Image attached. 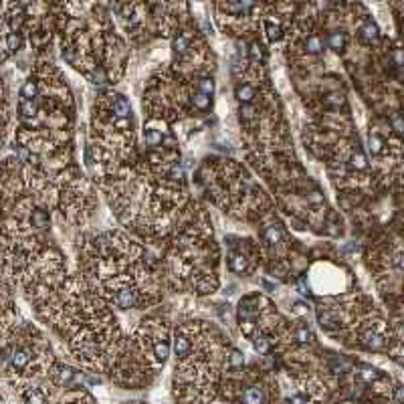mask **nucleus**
<instances>
[{
    "label": "nucleus",
    "mask_w": 404,
    "mask_h": 404,
    "mask_svg": "<svg viewBox=\"0 0 404 404\" xmlns=\"http://www.w3.org/2000/svg\"><path fill=\"white\" fill-rule=\"evenodd\" d=\"M79 265L85 283L109 307H150L162 297V275L154 257L128 235L91 236L81 247Z\"/></svg>",
    "instance_id": "f257e3e1"
},
{
    "label": "nucleus",
    "mask_w": 404,
    "mask_h": 404,
    "mask_svg": "<svg viewBox=\"0 0 404 404\" xmlns=\"http://www.w3.org/2000/svg\"><path fill=\"white\" fill-rule=\"evenodd\" d=\"M166 283L176 291L210 295L218 289V247L212 225L196 202H188L178 216L164 255Z\"/></svg>",
    "instance_id": "f03ea898"
},
{
    "label": "nucleus",
    "mask_w": 404,
    "mask_h": 404,
    "mask_svg": "<svg viewBox=\"0 0 404 404\" xmlns=\"http://www.w3.org/2000/svg\"><path fill=\"white\" fill-rule=\"evenodd\" d=\"M229 269L236 275H251L261 263V249L251 238H229Z\"/></svg>",
    "instance_id": "7ed1b4c3"
},
{
    "label": "nucleus",
    "mask_w": 404,
    "mask_h": 404,
    "mask_svg": "<svg viewBox=\"0 0 404 404\" xmlns=\"http://www.w3.org/2000/svg\"><path fill=\"white\" fill-rule=\"evenodd\" d=\"M356 36H358V43L364 45V47H376L380 43V31L376 27V23L372 18H364L360 25H358V31H356Z\"/></svg>",
    "instance_id": "20e7f679"
},
{
    "label": "nucleus",
    "mask_w": 404,
    "mask_h": 404,
    "mask_svg": "<svg viewBox=\"0 0 404 404\" xmlns=\"http://www.w3.org/2000/svg\"><path fill=\"white\" fill-rule=\"evenodd\" d=\"M25 45L21 33H6L0 38V63L8 61L16 51H21Z\"/></svg>",
    "instance_id": "39448f33"
},
{
    "label": "nucleus",
    "mask_w": 404,
    "mask_h": 404,
    "mask_svg": "<svg viewBox=\"0 0 404 404\" xmlns=\"http://www.w3.org/2000/svg\"><path fill=\"white\" fill-rule=\"evenodd\" d=\"M324 41H326V45H328L332 51H336L337 55H339V53H344V51L348 49L350 34L346 33V29H332L330 33L324 36Z\"/></svg>",
    "instance_id": "423d86ee"
},
{
    "label": "nucleus",
    "mask_w": 404,
    "mask_h": 404,
    "mask_svg": "<svg viewBox=\"0 0 404 404\" xmlns=\"http://www.w3.org/2000/svg\"><path fill=\"white\" fill-rule=\"evenodd\" d=\"M49 374H51V378H53V382L57 386H71L73 380L77 378V370H73L67 364H55L49 370Z\"/></svg>",
    "instance_id": "0eeeda50"
},
{
    "label": "nucleus",
    "mask_w": 404,
    "mask_h": 404,
    "mask_svg": "<svg viewBox=\"0 0 404 404\" xmlns=\"http://www.w3.org/2000/svg\"><path fill=\"white\" fill-rule=\"evenodd\" d=\"M267 402V392L261 386H249L243 396H240V404H265Z\"/></svg>",
    "instance_id": "6e6552de"
},
{
    "label": "nucleus",
    "mask_w": 404,
    "mask_h": 404,
    "mask_svg": "<svg viewBox=\"0 0 404 404\" xmlns=\"http://www.w3.org/2000/svg\"><path fill=\"white\" fill-rule=\"evenodd\" d=\"M273 344H275V339L271 336H267L265 332H257V334L253 336V346H255V350H257L261 356H267V354H269Z\"/></svg>",
    "instance_id": "1a4fd4ad"
},
{
    "label": "nucleus",
    "mask_w": 404,
    "mask_h": 404,
    "mask_svg": "<svg viewBox=\"0 0 404 404\" xmlns=\"http://www.w3.org/2000/svg\"><path fill=\"white\" fill-rule=\"evenodd\" d=\"M358 378L364 384H372V382H376V380L382 378V372L378 370V368H374V366H370V364H360L358 366Z\"/></svg>",
    "instance_id": "9d476101"
},
{
    "label": "nucleus",
    "mask_w": 404,
    "mask_h": 404,
    "mask_svg": "<svg viewBox=\"0 0 404 404\" xmlns=\"http://www.w3.org/2000/svg\"><path fill=\"white\" fill-rule=\"evenodd\" d=\"M23 398H25L27 404H47L45 402V394L38 388H33V386H29V388L23 390Z\"/></svg>",
    "instance_id": "9b49d317"
},
{
    "label": "nucleus",
    "mask_w": 404,
    "mask_h": 404,
    "mask_svg": "<svg viewBox=\"0 0 404 404\" xmlns=\"http://www.w3.org/2000/svg\"><path fill=\"white\" fill-rule=\"evenodd\" d=\"M324 225H326V231L330 233V235H341V220H339V216H337L336 212H330L328 214V218L324 220Z\"/></svg>",
    "instance_id": "f8f14e48"
},
{
    "label": "nucleus",
    "mask_w": 404,
    "mask_h": 404,
    "mask_svg": "<svg viewBox=\"0 0 404 404\" xmlns=\"http://www.w3.org/2000/svg\"><path fill=\"white\" fill-rule=\"evenodd\" d=\"M293 339H295L299 346H307V344H311V341H313V334H311V330H309V328L299 326V328H295V330H293Z\"/></svg>",
    "instance_id": "ddd939ff"
},
{
    "label": "nucleus",
    "mask_w": 404,
    "mask_h": 404,
    "mask_svg": "<svg viewBox=\"0 0 404 404\" xmlns=\"http://www.w3.org/2000/svg\"><path fill=\"white\" fill-rule=\"evenodd\" d=\"M229 362H231V366H233V368H243V364H245V356H243V352L233 350V352H231Z\"/></svg>",
    "instance_id": "4468645a"
},
{
    "label": "nucleus",
    "mask_w": 404,
    "mask_h": 404,
    "mask_svg": "<svg viewBox=\"0 0 404 404\" xmlns=\"http://www.w3.org/2000/svg\"><path fill=\"white\" fill-rule=\"evenodd\" d=\"M287 404H309V398L305 394H293L287 398Z\"/></svg>",
    "instance_id": "2eb2a0df"
},
{
    "label": "nucleus",
    "mask_w": 404,
    "mask_h": 404,
    "mask_svg": "<svg viewBox=\"0 0 404 404\" xmlns=\"http://www.w3.org/2000/svg\"><path fill=\"white\" fill-rule=\"evenodd\" d=\"M394 398H396V402H398V404H402V400H404V388L400 386V384L394 388Z\"/></svg>",
    "instance_id": "dca6fc26"
},
{
    "label": "nucleus",
    "mask_w": 404,
    "mask_h": 404,
    "mask_svg": "<svg viewBox=\"0 0 404 404\" xmlns=\"http://www.w3.org/2000/svg\"><path fill=\"white\" fill-rule=\"evenodd\" d=\"M295 311H297V313H307V307H305L303 303H295Z\"/></svg>",
    "instance_id": "f3484780"
}]
</instances>
